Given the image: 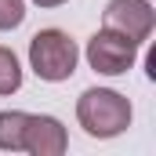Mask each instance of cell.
Returning a JSON list of instances; mask_svg holds the SVG:
<instances>
[{"label":"cell","mask_w":156,"mask_h":156,"mask_svg":"<svg viewBox=\"0 0 156 156\" xmlns=\"http://www.w3.org/2000/svg\"><path fill=\"white\" fill-rule=\"evenodd\" d=\"M76 120L91 138H116L131 127L134 109L127 94H120L113 87H87L76 98Z\"/></svg>","instance_id":"cell-1"},{"label":"cell","mask_w":156,"mask_h":156,"mask_svg":"<svg viewBox=\"0 0 156 156\" xmlns=\"http://www.w3.org/2000/svg\"><path fill=\"white\" fill-rule=\"evenodd\" d=\"M76 62H80V47L62 29H40L29 40V69L47 83L69 80L76 73Z\"/></svg>","instance_id":"cell-2"},{"label":"cell","mask_w":156,"mask_h":156,"mask_svg":"<svg viewBox=\"0 0 156 156\" xmlns=\"http://www.w3.org/2000/svg\"><path fill=\"white\" fill-rule=\"evenodd\" d=\"M83 55H87V66L94 73H102V76H123L138 62V44L131 37H123V33H116V29H109V26H102L94 37L87 40Z\"/></svg>","instance_id":"cell-3"},{"label":"cell","mask_w":156,"mask_h":156,"mask_svg":"<svg viewBox=\"0 0 156 156\" xmlns=\"http://www.w3.org/2000/svg\"><path fill=\"white\" fill-rule=\"evenodd\" d=\"M102 22H105L109 29L123 33V37H131L142 47L145 40L153 37V29H156V11H153L149 0H109Z\"/></svg>","instance_id":"cell-4"},{"label":"cell","mask_w":156,"mask_h":156,"mask_svg":"<svg viewBox=\"0 0 156 156\" xmlns=\"http://www.w3.org/2000/svg\"><path fill=\"white\" fill-rule=\"evenodd\" d=\"M69 149V134L62 127L58 116H47V113H29L26 120V131H22V153L29 156H62Z\"/></svg>","instance_id":"cell-5"},{"label":"cell","mask_w":156,"mask_h":156,"mask_svg":"<svg viewBox=\"0 0 156 156\" xmlns=\"http://www.w3.org/2000/svg\"><path fill=\"white\" fill-rule=\"evenodd\" d=\"M29 113L22 109H4L0 113V153H22V131Z\"/></svg>","instance_id":"cell-6"},{"label":"cell","mask_w":156,"mask_h":156,"mask_svg":"<svg viewBox=\"0 0 156 156\" xmlns=\"http://www.w3.org/2000/svg\"><path fill=\"white\" fill-rule=\"evenodd\" d=\"M22 87V66L11 47H0V94H15Z\"/></svg>","instance_id":"cell-7"},{"label":"cell","mask_w":156,"mask_h":156,"mask_svg":"<svg viewBox=\"0 0 156 156\" xmlns=\"http://www.w3.org/2000/svg\"><path fill=\"white\" fill-rule=\"evenodd\" d=\"M26 22V0H0V33L18 29Z\"/></svg>","instance_id":"cell-8"},{"label":"cell","mask_w":156,"mask_h":156,"mask_svg":"<svg viewBox=\"0 0 156 156\" xmlns=\"http://www.w3.org/2000/svg\"><path fill=\"white\" fill-rule=\"evenodd\" d=\"M37 7H62V4H69V0H33Z\"/></svg>","instance_id":"cell-9"}]
</instances>
